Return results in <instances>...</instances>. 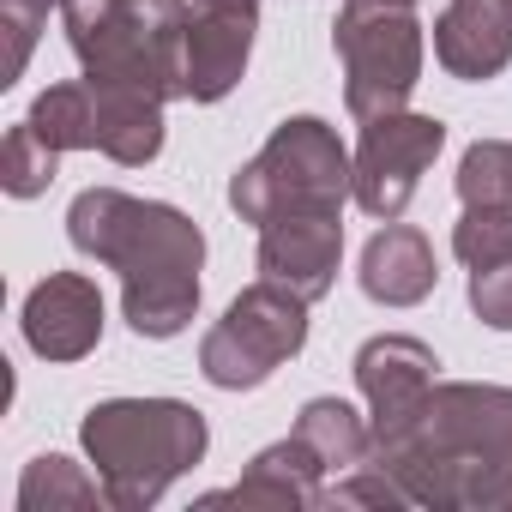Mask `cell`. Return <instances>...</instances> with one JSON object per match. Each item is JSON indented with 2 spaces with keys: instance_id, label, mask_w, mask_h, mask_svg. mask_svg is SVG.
<instances>
[{
  "instance_id": "1",
  "label": "cell",
  "mask_w": 512,
  "mask_h": 512,
  "mask_svg": "<svg viewBox=\"0 0 512 512\" xmlns=\"http://www.w3.org/2000/svg\"><path fill=\"white\" fill-rule=\"evenodd\" d=\"M374 464L404 488L410 506H512V386L434 380L422 404L392 422H374Z\"/></svg>"
},
{
  "instance_id": "2",
  "label": "cell",
  "mask_w": 512,
  "mask_h": 512,
  "mask_svg": "<svg viewBox=\"0 0 512 512\" xmlns=\"http://www.w3.org/2000/svg\"><path fill=\"white\" fill-rule=\"evenodd\" d=\"M67 235L85 260L121 272V308L139 338H175L199 314L205 235L187 211L163 199H133L121 187H85L67 211Z\"/></svg>"
},
{
  "instance_id": "3",
  "label": "cell",
  "mask_w": 512,
  "mask_h": 512,
  "mask_svg": "<svg viewBox=\"0 0 512 512\" xmlns=\"http://www.w3.org/2000/svg\"><path fill=\"white\" fill-rule=\"evenodd\" d=\"M79 440L115 512L157 506L163 488L181 482L211 446L205 416L181 398H103L85 410Z\"/></svg>"
},
{
  "instance_id": "4",
  "label": "cell",
  "mask_w": 512,
  "mask_h": 512,
  "mask_svg": "<svg viewBox=\"0 0 512 512\" xmlns=\"http://www.w3.org/2000/svg\"><path fill=\"white\" fill-rule=\"evenodd\" d=\"M61 25L85 79L187 97V0H61Z\"/></svg>"
},
{
  "instance_id": "5",
  "label": "cell",
  "mask_w": 512,
  "mask_h": 512,
  "mask_svg": "<svg viewBox=\"0 0 512 512\" xmlns=\"http://www.w3.org/2000/svg\"><path fill=\"white\" fill-rule=\"evenodd\" d=\"M350 193H356V157L320 115L278 121V133L229 181V205L253 229H266L272 217H344Z\"/></svg>"
},
{
  "instance_id": "6",
  "label": "cell",
  "mask_w": 512,
  "mask_h": 512,
  "mask_svg": "<svg viewBox=\"0 0 512 512\" xmlns=\"http://www.w3.org/2000/svg\"><path fill=\"white\" fill-rule=\"evenodd\" d=\"M332 49L344 61V103L356 121L398 115L422 85V25L416 7L392 0H344L332 19Z\"/></svg>"
},
{
  "instance_id": "7",
  "label": "cell",
  "mask_w": 512,
  "mask_h": 512,
  "mask_svg": "<svg viewBox=\"0 0 512 512\" xmlns=\"http://www.w3.org/2000/svg\"><path fill=\"white\" fill-rule=\"evenodd\" d=\"M308 296L260 278V284H247L223 320L205 332L199 344V374L217 386V392H253V386H266L290 356H302L308 344Z\"/></svg>"
},
{
  "instance_id": "8",
  "label": "cell",
  "mask_w": 512,
  "mask_h": 512,
  "mask_svg": "<svg viewBox=\"0 0 512 512\" xmlns=\"http://www.w3.org/2000/svg\"><path fill=\"white\" fill-rule=\"evenodd\" d=\"M446 127L434 115H380L362 121V145H356V205L380 223L404 217V205L416 199V181L428 175V163L440 157Z\"/></svg>"
},
{
  "instance_id": "9",
  "label": "cell",
  "mask_w": 512,
  "mask_h": 512,
  "mask_svg": "<svg viewBox=\"0 0 512 512\" xmlns=\"http://www.w3.org/2000/svg\"><path fill=\"white\" fill-rule=\"evenodd\" d=\"M260 0H193L187 7V97L223 103L253 55Z\"/></svg>"
},
{
  "instance_id": "10",
  "label": "cell",
  "mask_w": 512,
  "mask_h": 512,
  "mask_svg": "<svg viewBox=\"0 0 512 512\" xmlns=\"http://www.w3.org/2000/svg\"><path fill=\"white\" fill-rule=\"evenodd\" d=\"M25 344L43 362H85L103 344V290L85 272H49L25 296Z\"/></svg>"
},
{
  "instance_id": "11",
  "label": "cell",
  "mask_w": 512,
  "mask_h": 512,
  "mask_svg": "<svg viewBox=\"0 0 512 512\" xmlns=\"http://www.w3.org/2000/svg\"><path fill=\"white\" fill-rule=\"evenodd\" d=\"M344 260V223L338 217H272L260 229V278L320 302L338 284Z\"/></svg>"
},
{
  "instance_id": "12",
  "label": "cell",
  "mask_w": 512,
  "mask_h": 512,
  "mask_svg": "<svg viewBox=\"0 0 512 512\" xmlns=\"http://www.w3.org/2000/svg\"><path fill=\"white\" fill-rule=\"evenodd\" d=\"M326 482H332V470H326V458L290 428V440H278V446H266L260 458L247 464V476L241 482H229V488H217V494H205V506H260V512H308V506H320V494H326Z\"/></svg>"
},
{
  "instance_id": "13",
  "label": "cell",
  "mask_w": 512,
  "mask_h": 512,
  "mask_svg": "<svg viewBox=\"0 0 512 512\" xmlns=\"http://www.w3.org/2000/svg\"><path fill=\"white\" fill-rule=\"evenodd\" d=\"M434 61L452 79H500L512 67V7L506 0H446L434 19Z\"/></svg>"
},
{
  "instance_id": "14",
  "label": "cell",
  "mask_w": 512,
  "mask_h": 512,
  "mask_svg": "<svg viewBox=\"0 0 512 512\" xmlns=\"http://www.w3.org/2000/svg\"><path fill=\"white\" fill-rule=\"evenodd\" d=\"M356 278H362V296H368V302H380V308H416V302L434 296L440 266H434L428 235L392 217L386 229L368 235V247H362V272H356Z\"/></svg>"
},
{
  "instance_id": "15",
  "label": "cell",
  "mask_w": 512,
  "mask_h": 512,
  "mask_svg": "<svg viewBox=\"0 0 512 512\" xmlns=\"http://www.w3.org/2000/svg\"><path fill=\"white\" fill-rule=\"evenodd\" d=\"M434 350L422 344V338H410V332H380V338H368L362 350H356V386H362V398H368V416L374 422H392V416H404L410 404H422L428 398V386H434Z\"/></svg>"
},
{
  "instance_id": "16",
  "label": "cell",
  "mask_w": 512,
  "mask_h": 512,
  "mask_svg": "<svg viewBox=\"0 0 512 512\" xmlns=\"http://www.w3.org/2000/svg\"><path fill=\"white\" fill-rule=\"evenodd\" d=\"M91 109H97V151L115 157L121 169H139L163 151V97L115 79H85Z\"/></svg>"
},
{
  "instance_id": "17",
  "label": "cell",
  "mask_w": 512,
  "mask_h": 512,
  "mask_svg": "<svg viewBox=\"0 0 512 512\" xmlns=\"http://www.w3.org/2000/svg\"><path fill=\"white\" fill-rule=\"evenodd\" d=\"M296 434L326 458L332 476H344V470L374 458V422H362L344 398H308L302 416H296Z\"/></svg>"
},
{
  "instance_id": "18",
  "label": "cell",
  "mask_w": 512,
  "mask_h": 512,
  "mask_svg": "<svg viewBox=\"0 0 512 512\" xmlns=\"http://www.w3.org/2000/svg\"><path fill=\"white\" fill-rule=\"evenodd\" d=\"M103 500V482H91L73 458L49 452V458H31L25 476H19V512H85Z\"/></svg>"
},
{
  "instance_id": "19",
  "label": "cell",
  "mask_w": 512,
  "mask_h": 512,
  "mask_svg": "<svg viewBox=\"0 0 512 512\" xmlns=\"http://www.w3.org/2000/svg\"><path fill=\"white\" fill-rule=\"evenodd\" d=\"M31 127L55 145V151H97V109H91V85H49L31 103Z\"/></svg>"
},
{
  "instance_id": "20",
  "label": "cell",
  "mask_w": 512,
  "mask_h": 512,
  "mask_svg": "<svg viewBox=\"0 0 512 512\" xmlns=\"http://www.w3.org/2000/svg\"><path fill=\"white\" fill-rule=\"evenodd\" d=\"M55 175H61V151L31 121H19L7 133V151H0V187H7L13 199H37V193H49Z\"/></svg>"
},
{
  "instance_id": "21",
  "label": "cell",
  "mask_w": 512,
  "mask_h": 512,
  "mask_svg": "<svg viewBox=\"0 0 512 512\" xmlns=\"http://www.w3.org/2000/svg\"><path fill=\"white\" fill-rule=\"evenodd\" d=\"M458 199L464 205H512V139H476L458 157Z\"/></svg>"
},
{
  "instance_id": "22",
  "label": "cell",
  "mask_w": 512,
  "mask_h": 512,
  "mask_svg": "<svg viewBox=\"0 0 512 512\" xmlns=\"http://www.w3.org/2000/svg\"><path fill=\"white\" fill-rule=\"evenodd\" d=\"M452 253L476 272L494 260H512V205H464L458 229H452Z\"/></svg>"
},
{
  "instance_id": "23",
  "label": "cell",
  "mask_w": 512,
  "mask_h": 512,
  "mask_svg": "<svg viewBox=\"0 0 512 512\" xmlns=\"http://www.w3.org/2000/svg\"><path fill=\"white\" fill-rule=\"evenodd\" d=\"M49 7H61V0H0V31H7V79L0 85H13L37 49V31L49 25Z\"/></svg>"
},
{
  "instance_id": "24",
  "label": "cell",
  "mask_w": 512,
  "mask_h": 512,
  "mask_svg": "<svg viewBox=\"0 0 512 512\" xmlns=\"http://www.w3.org/2000/svg\"><path fill=\"white\" fill-rule=\"evenodd\" d=\"M470 308H476L482 326L512 332V260H494V266L470 272Z\"/></svg>"
},
{
  "instance_id": "25",
  "label": "cell",
  "mask_w": 512,
  "mask_h": 512,
  "mask_svg": "<svg viewBox=\"0 0 512 512\" xmlns=\"http://www.w3.org/2000/svg\"><path fill=\"white\" fill-rule=\"evenodd\" d=\"M392 7H416V0H392Z\"/></svg>"
},
{
  "instance_id": "26",
  "label": "cell",
  "mask_w": 512,
  "mask_h": 512,
  "mask_svg": "<svg viewBox=\"0 0 512 512\" xmlns=\"http://www.w3.org/2000/svg\"><path fill=\"white\" fill-rule=\"evenodd\" d=\"M506 7H512V0H506Z\"/></svg>"
}]
</instances>
